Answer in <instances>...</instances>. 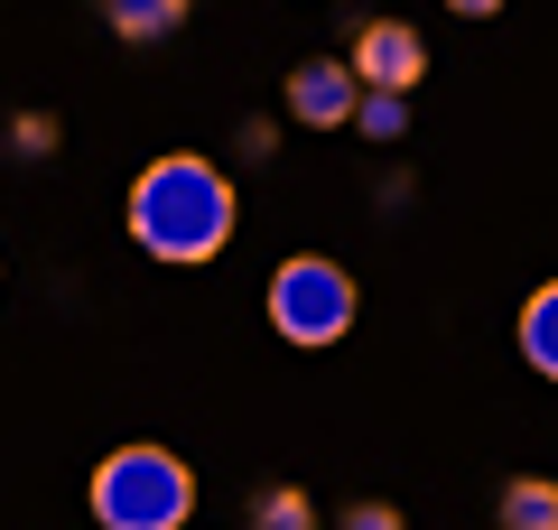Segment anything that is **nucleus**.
Segmentation results:
<instances>
[{
	"label": "nucleus",
	"instance_id": "obj_3",
	"mask_svg": "<svg viewBox=\"0 0 558 530\" xmlns=\"http://www.w3.org/2000/svg\"><path fill=\"white\" fill-rule=\"evenodd\" d=\"M354 308H363L354 270L326 261V252H289L270 270V326H279V345H299V353L344 345V335H354Z\"/></svg>",
	"mask_w": 558,
	"mask_h": 530
},
{
	"label": "nucleus",
	"instance_id": "obj_13",
	"mask_svg": "<svg viewBox=\"0 0 558 530\" xmlns=\"http://www.w3.org/2000/svg\"><path fill=\"white\" fill-rule=\"evenodd\" d=\"M447 10H457V20H494L502 0H447Z\"/></svg>",
	"mask_w": 558,
	"mask_h": 530
},
{
	"label": "nucleus",
	"instance_id": "obj_9",
	"mask_svg": "<svg viewBox=\"0 0 558 530\" xmlns=\"http://www.w3.org/2000/svg\"><path fill=\"white\" fill-rule=\"evenodd\" d=\"M521 353H531V373H558V298L549 289L521 308Z\"/></svg>",
	"mask_w": 558,
	"mask_h": 530
},
{
	"label": "nucleus",
	"instance_id": "obj_1",
	"mask_svg": "<svg viewBox=\"0 0 558 530\" xmlns=\"http://www.w3.org/2000/svg\"><path fill=\"white\" fill-rule=\"evenodd\" d=\"M233 224H242V196L205 149H168V158H149L131 177V242L149 261H168V270L215 261L233 242Z\"/></svg>",
	"mask_w": 558,
	"mask_h": 530
},
{
	"label": "nucleus",
	"instance_id": "obj_7",
	"mask_svg": "<svg viewBox=\"0 0 558 530\" xmlns=\"http://www.w3.org/2000/svg\"><path fill=\"white\" fill-rule=\"evenodd\" d=\"M502 530H558V484L549 474H512L502 484Z\"/></svg>",
	"mask_w": 558,
	"mask_h": 530
},
{
	"label": "nucleus",
	"instance_id": "obj_11",
	"mask_svg": "<svg viewBox=\"0 0 558 530\" xmlns=\"http://www.w3.org/2000/svg\"><path fill=\"white\" fill-rule=\"evenodd\" d=\"M10 149H20V158H47V149H57V112H20V121H10Z\"/></svg>",
	"mask_w": 558,
	"mask_h": 530
},
{
	"label": "nucleus",
	"instance_id": "obj_4",
	"mask_svg": "<svg viewBox=\"0 0 558 530\" xmlns=\"http://www.w3.org/2000/svg\"><path fill=\"white\" fill-rule=\"evenodd\" d=\"M344 65H354V84H373V94H418V84H428V38H418L410 20H363L354 38H344Z\"/></svg>",
	"mask_w": 558,
	"mask_h": 530
},
{
	"label": "nucleus",
	"instance_id": "obj_2",
	"mask_svg": "<svg viewBox=\"0 0 558 530\" xmlns=\"http://www.w3.org/2000/svg\"><path fill=\"white\" fill-rule=\"evenodd\" d=\"M94 521L102 530H186L196 521V474L178 447L159 437H131L94 466Z\"/></svg>",
	"mask_w": 558,
	"mask_h": 530
},
{
	"label": "nucleus",
	"instance_id": "obj_6",
	"mask_svg": "<svg viewBox=\"0 0 558 530\" xmlns=\"http://www.w3.org/2000/svg\"><path fill=\"white\" fill-rule=\"evenodd\" d=\"M186 10H196V0H102V28H112L121 47H168L186 28Z\"/></svg>",
	"mask_w": 558,
	"mask_h": 530
},
{
	"label": "nucleus",
	"instance_id": "obj_5",
	"mask_svg": "<svg viewBox=\"0 0 558 530\" xmlns=\"http://www.w3.org/2000/svg\"><path fill=\"white\" fill-rule=\"evenodd\" d=\"M354 65L344 57H307L299 75H289V121H307V131H344L354 121Z\"/></svg>",
	"mask_w": 558,
	"mask_h": 530
},
{
	"label": "nucleus",
	"instance_id": "obj_10",
	"mask_svg": "<svg viewBox=\"0 0 558 530\" xmlns=\"http://www.w3.org/2000/svg\"><path fill=\"white\" fill-rule=\"evenodd\" d=\"M344 131H363V140H400V131H410V94H373V84H363Z\"/></svg>",
	"mask_w": 558,
	"mask_h": 530
},
{
	"label": "nucleus",
	"instance_id": "obj_12",
	"mask_svg": "<svg viewBox=\"0 0 558 530\" xmlns=\"http://www.w3.org/2000/svg\"><path fill=\"white\" fill-rule=\"evenodd\" d=\"M336 530H410V521H400V503H344Z\"/></svg>",
	"mask_w": 558,
	"mask_h": 530
},
{
	"label": "nucleus",
	"instance_id": "obj_8",
	"mask_svg": "<svg viewBox=\"0 0 558 530\" xmlns=\"http://www.w3.org/2000/svg\"><path fill=\"white\" fill-rule=\"evenodd\" d=\"M252 530H317V503L299 484H260L252 493Z\"/></svg>",
	"mask_w": 558,
	"mask_h": 530
}]
</instances>
